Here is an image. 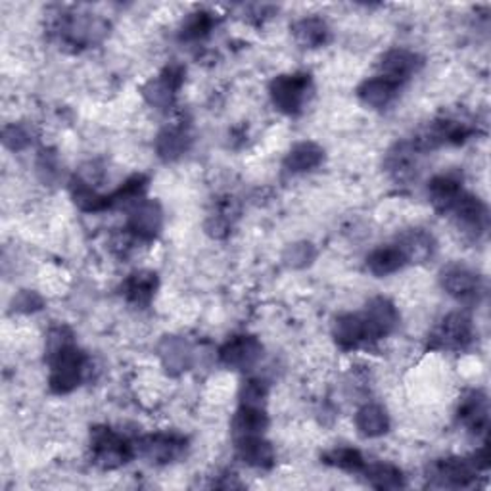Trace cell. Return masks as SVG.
<instances>
[{"mask_svg": "<svg viewBox=\"0 0 491 491\" xmlns=\"http://www.w3.org/2000/svg\"><path fill=\"white\" fill-rule=\"evenodd\" d=\"M457 418L462 426L469 428L474 434L486 432L487 420H489V407H487L486 393L480 390L469 392L459 403Z\"/></svg>", "mask_w": 491, "mask_h": 491, "instance_id": "obj_14", "label": "cell"}, {"mask_svg": "<svg viewBox=\"0 0 491 491\" xmlns=\"http://www.w3.org/2000/svg\"><path fill=\"white\" fill-rule=\"evenodd\" d=\"M3 141L6 144V148L13 150V152H18V150H23L31 144V133L27 127L18 125V123H12V125H6L3 131Z\"/></svg>", "mask_w": 491, "mask_h": 491, "instance_id": "obj_35", "label": "cell"}, {"mask_svg": "<svg viewBox=\"0 0 491 491\" xmlns=\"http://www.w3.org/2000/svg\"><path fill=\"white\" fill-rule=\"evenodd\" d=\"M324 159V150L315 142H297L284 158V168L290 173H306L319 168Z\"/></svg>", "mask_w": 491, "mask_h": 491, "instance_id": "obj_23", "label": "cell"}, {"mask_svg": "<svg viewBox=\"0 0 491 491\" xmlns=\"http://www.w3.org/2000/svg\"><path fill=\"white\" fill-rule=\"evenodd\" d=\"M213 16L210 12H194L190 13V16L183 22V27H181V39L183 40H200L203 37H208L210 31L213 30Z\"/></svg>", "mask_w": 491, "mask_h": 491, "instance_id": "obj_33", "label": "cell"}, {"mask_svg": "<svg viewBox=\"0 0 491 491\" xmlns=\"http://www.w3.org/2000/svg\"><path fill=\"white\" fill-rule=\"evenodd\" d=\"M148 188V179L144 175H133L131 179L123 183L116 193L110 196L112 206H129V203H139Z\"/></svg>", "mask_w": 491, "mask_h": 491, "instance_id": "obj_31", "label": "cell"}, {"mask_svg": "<svg viewBox=\"0 0 491 491\" xmlns=\"http://www.w3.org/2000/svg\"><path fill=\"white\" fill-rule=\"evenodd\" d=\"M70 188H72V198L77 203L79 210L89 211V213H97V211H104L108 208H112L110 196L99 194L97 190L92 188V185L83 179V177H75Z\"/></svg>", "mask_w": 491, "mask_h": 491, "instance_id": "obj_28", "label": "cell"}, {"mask_svg": "<svg viewBox=\"0 0 491 491\" xmlns=\"http://www.w3.org/2000/svg\"><path fill=\"white\" fill-rule=\"evenodd\" d=\"M238 457L254 469H271L275 465V449L262 435H246L237 440Z\"/></svg>", "mask_w": 491, "mask_h": 491, "instance_id": "obj_19", "label": "cell"}, {"mask_svg": "<svg viewBox=\"0 0 491 491\" xmlns=\"http://www.w3.org/2000/svg\"><path fill=\"white\" fill-rule=\"evenodd\" d=\"M136 453L142 459L156 462V465H168V462L179 461L186 452V440L179 434H150L136 442Z\"/></svg>", "mask_w": 491, "mask_h": 491, "instance_id": "obj_6", "label": "cell"}, {"mask_svg": "<svg viewBox=\"0 0 491 491\" xmlns=\"http://www.w3.org/2000/svg\"><path fill=\"white\" fill-rule=\"evenodd\" d=\"M420 65L422 62L415 52L407 48H392L380 58V77H386L401 87V83L418 72Z\"/></svg>", "mask_w": 491, "mask_h": 491, "instance_id": "obj_13", "label": "cell"}, {"mask_svg": "<svg viewBox=\"0 0 491 491\" xmlns=\"http://www.w3.org/2000/svg\"><path fill=\"white\" fill-rule=\"evenodd\" d=\"M398 92H400L398 83H393V81L378 75V77L363 81L357 89V97L365 106L375 108V110H382V108H386L393 102V99L398 97Z\"/></svg>", "mask_w": 491, "mask_h": 491, "instance_id": "obj_18", "label": "cell"}, {"mask_svg": "<svg viewBox=\"0 0 491 491\" xmlns=\"http://www.w3.org/2000/svg\"><path fill=\"white\" fill-rule=\"evenodd\" d=\"M269 426V417L263 407H244L240 405L238 413L233 418V432L238 438L246 435H262Z\"/></svg>", "mask_w": 491, "mask_h": 491, "instance_id": "obj_25", "label": "cell"}, {"mask_svg": "<svg viewBox=\"0 0 491 491\" xmlns=\"http://www.w3.org/2000/svg\"><path fill=\"white\" fill-rule=\"evenodd\" d=\"M188 144H190V139H188V133L185 131V127L163 129L156 139V150H158L159 158L168 159V161L181 158L188 150Z\"/></svg>", "mask_w": 491, "mask_h": 491, "instance_id": "obj_29", "label": "cell"}, {"mask_svg": "<svg viewBox=\"0 0 491 491\" xmlns=\"http://www.w3.org/2000/svg\"><path fill=\"white\" fill-rule=\"evenodd\" d=\"M267 386L262 380H246L240 388V405L244 407H263L267 400Z\"/></svg>", "mask_w": 491, "mask_h": 491, "instance_id": "obj_34", "label": "cell"}, {"mask_svg": "<svg viewBox=\"0 0 491 491\" xmlns=\"http://www.w3.org/2000/svg\"><path fill=\"white\" fill-rule=\"evenodd\" d=\"M12 306L18 313H33V311H39L40 307H43V297L35 292L23 290L16 297H13Z\"/></svg>", "mask_w": 491, "mask_h": 491, "instance_id": "obj_37", "label": "cell"}, {"mask_svg": "<svg viewBox=\"0 0 491 491\" xmlns=\"http://www.w3.org/2000/svg\"><path fill=\"white\" fill-rule=\"evenodd\" d=\"M263 356V346L255 336H235L220 349V359L225 366L235 371H250Z\"/></svg>", "mask_w": 491, "mask_h": 491, "instance_id": "obj_9", "label": "cell"}, {"mask_svg": "<svg viewBox=\"0 0 491 491\" xmlns=\"http://www.w3.org/2000/svg\"><path fill=\"white\" fill-rule=\"evenodd\" d=\"M452 213L455 217L457 227L465 235H470L472 238L478 240L487 228V206L478 198L462 193L457 202L453 203Z\"/></svg>", "mask_w": 491, "mask_h": 491, "instance_id": "obj_10", "label": "cell"}, {"mask_svg": "<svg viewBox=\"0 0 491 491\" xmlns=\"http://www.w3.org/2000/svg\"><path fill=\"white\" fill-rule=\"evenodd\" d=\"M159 357L166 365L171 375L183 373L190 366V357H193V351H190L188 344L181 338H166L159 346Z\"/></svg>", "mask_w": 491, "mask_h": 491, "instance_id": "obj_27", "label": "cell"}, {"mask_svg": "<svg viewBox=\"0 0 491 491\" xmlns=\"http://www.w3.org/2000/svg\"><path fill=\"white\" fill-rule=\"evenodd\" d=\"M407 265V259L400 250L398 244L380 246L375 252L368 254L366 267L375 277H388L392 272H398Z\"/></svg>", "mask_w": 491, "mask_h": 491, "instance_id": "obj_22", "label": "cell"}, {"mask_svg": "<svg viewBox=\"0 0 491 491\" xmlns=\"http://www.w3.org/2000/svg\"><path fill=\"white\" fill-rule=\"evenodd\" d=\"M332 336L336 340V344L342 349H356L361 344L371 342L363 315H351V313H348V315H340L334 321Z\"/></svg>", "mask_w": 491, "mask_h": 491, "instance_id": "obj_17", "label": "cell"}, {"mask_svg": "<svg viewBox=\"0 0 491 491\" xmlns=\"http://www.w3.org/2000/svg\"><path fill=\"white\" fill-rule=\"evenodd\" d=\"M356 426L365 438H378V435H384L390 430V417L384 407L368 403L357 411Z\"/></svg>", "mask_w": 491, "mask_h": 491, "instance_id": "obj_24", "label": "cell"}, {"mask_svg": "<svg viewBox=\"0 0 491 491\" xmlns=\"http://www.w3.org/2000/svg\"><path fill=\"white\" fill-rule=\"evenodd\" d=\"M185 81V67L179 64H171L161 72L156 79H150L142 87V97L150 106L158 108V110H168L173 106L175 94L181 89Z\"/></svg>", "mask_w": 491, "mask_h": 491, "instance_id": "obj_8", "label": "cell"}, {"mask_svg": "<svg viewBox=\"0 0 491 491\" xmlns=\"http://www.w3.org/2000/svg\"><path fill=\"white\" fill-rule=\"evenodd\" d=\"M313 257H315V250H313V246L307 242L302 244H294L290 246L289 250H286V263L292 267H306L313 262Z\"/></svg>", "mask_w": 491, "mask_h": 491, "instance_id": "obj_36", "label": "cell"}, {"mask_svg": "<svg viewBox=\"0 0 491 491\" xmlns=\"http://www.w3.org/2000/svg\"><path fill=\"white\" fill-rule=\"evenodd\" d=\"M461 194H462L461 183L452 175H438L428 183V198L432 202V206L442 213L452 211L453 203L457 202Z\"/></svg>", "mask_w": 491, "mask_h": 491, "instance_id": "obj_21", "label": "cell"}, {"mask_svg": "<svg viewBox=\"0 0 491 491\" xmlns=\"http://www.w3.org/2000/svg\"><path fill=\"white\" fill-rule=\"evenodd\" d=\"M163 211L159 203L156 200H141L129 213L127 230L136 240H154L159 235Z\"/></svg>", "mask_w": 491, "mask_h": 491, "instance_id": "obj_11", "label": "cell"}, {"mask_svg": "<svg viewBox=\"0 0 491 491\" xmlns=\"http://www.w3.org/2000/svg\"><path fill=\"white\" fill-rule=\"evenodd\" d=\"M50 365V390L56 393L73 392L87 371V357L73 342H67L56 349L47 351Z\"/></svg>", "mask_w": 491, "mask_h": 491, "instance_id": "obj_1", "label": "cell"}, {"mask_svg": "<svg viewBox=\"0 0 491 491\" xmlns=\"http://www.w3.org/2000/svg\"><path fill=\"white\" fill-rule=\"evenodd\" d=\"M476 469L472 459L449 457L430 465L428 480L435 487H469L476 480Z\"/></svg>", "mask_w": 491, "mask_h": 491, "instance_id": "obj_4", "label": "cell"}, {"mask_svg": "<svg viewBox=\"0 0 491 491\" xmlns=\"http://www.w3.org/2000/svg\"><path fill=\"white\" fill-rule=\"evenodd\" d=\"M442 286L444 290L455 297L461 304H474L480 299L482 280L476 271L467 265H449L442 271Z\"/></svg>", "mask_w": 491, "mask_h": 491, "instance_id": "obj_7", "label": "cell"}, {"mask_svg": "<svg viewBox=\"0 0 491 491\" xmlns=\"http://www.w3.org/2000/svg\"><path fill=\"white\" fill-rule=\"evenodd\" d=\"M292 33L297 45H302L304 48H317L326 45V40L331 37L329 25H326L324 20L321 18H304L297 23H294Z\"/></svg>", "mask_w": 491, "mask_h": 491, "instance_id": "obj_26", "label": "cell"}, {"mask_svg": "<svg viewBox=\"0 0 491 491\" xmlns=\"http://www.w3.org/2000/svg\"><path fill=\"white\" fill-rule=\"evenodd\" d=\"M418 150L413 142H398L386 154L384 168L393 181L407 183L417 175Z\"/></svg>", "mask_w": 491, "mask_h": 491, "instance_id": "obj_15", "label": "cell"}, {"mask_svg": "<svg viewBox=\"0 0 491 491\" xmlns=\"http://www.w3.org/2000/svg\"><path fill=\"white\" fill-rule=\"evenodd\" d=\"M363 319L366 324L368 338H371V342H376V340L384 338L395 331V326L400 324V313L390 299L373 297L365 307Z\"/></svg>", "mask_w": 491, "mask_h": 491, "instance_id": "obj_12", "label": "cell"}, {"mask_svg": "<svg viewBox=\"0 0 491 491\" xmlns=\"http://www.w3.org/2000/svg\"><path fill=\"white\" fill-rule=\"evenodd\" d=\"M323 461L326 462V465L336 467L346 472H361L366 467L363 455L353 447H336L332 449V452L324 453Z\"/></svg>", "mask_w": 491, "mask_h": 491, "instance_id": "obj_32", "label": "cell"}, {"mask_svg": "<svg viewBox=\"0 0 491 491\" xmlns=\"http://www.w3.org/2000/svg\"><path fill=\"white\" fill-rule=\"evenodd\" d=\"M472 321L465 313H449L430 334L432 349H465L472 342Z\"/></svg>", "mask_w": 491, "mask_h": 491, "instance_id": "obj_5", "label": "cell"}, {"mask_svg": "<svg viewBox=\"0 0 491 491\" xmlns=\"http://www.w3.org/2000/svg\"><path fill=\"white\" fill-rule=\"evenodd\" d=\"M121 290L131 306L144 309L150 306V302H152L156 296L158 275L152 271L133 272V275L125 282H123Z\"/></svg>", "mask_w": 491, "mask_h": 491, "instance_id": "obj_16", "label": "cell"}, {"mask_svg": "<svg viewBox=\"0 0 491 491\" xmlns=\"http://www.w3.org/2000/svg\"><path fill=\"white\" fill-rule=\"evenodd\" d=\"M271 100L277 110L286 116H297L304 112L306 104L311 99L313 81L309 73H290L279 75L271 81Z\"/></svg>", "mask_w": 491, "mask_h": 491, "instance_id": "obj_2", "label": "cell"}, {"mask_svg": "<svg viewBox=\"0 0 491 491\" xmlns=\"http://www.w3.org/2000/svg\"><path fill=\"white\" fill-rule=\"evenodd\" d=\"M368 484L376 489H401L405 487V478L403 472L388 465V462H375V465H368L363 469Z\"/></svg>", "mask_w": 491, "mask_h": 491, "instance_id": "obj_30", "label": "cell"}, {"mask_svg": "<svg viewBox=\"0 0 491 491\" xmlns=\"http://www.w3.org/2000/svg\"><path fill=\"white\" fill-rule=\"evenodd\" d=\"M400 250L403 252L407 263H425L428 257H432L435 242L432 235L422 228H411L403 233L398 240Z\"/></svg>", "mask_w": 491, "mask_h": 491, "instance_id": "obj_20", "label": "cell"}, {"mask_svg": "<svg viewBox=\"0 0 491 491\" xmlns=\"http://www.w3.org/2000/svg\"><path fill=\"white\" fill-rule=\"evenodd\" d=\"M90 452L94 465L112 470L127 465L134 455V447L112 428L97 426L90 432Z\"/></svg>", "mask_w": 491, "mask_h": 491, "instance_id": "obj_3", "label": "cell"}]
</instances>
